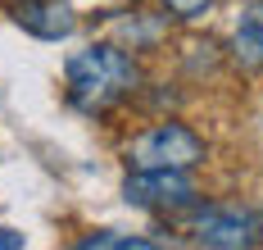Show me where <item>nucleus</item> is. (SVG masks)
I'll list each match as a JSON object with an SVG mask.
<instances>
[{"instance_id": "obj_2", "label": "nucleus", "mask_w": 263, "mask_h": 250, "mask_svg": "<svg viewBox=\"0 0 263 250\" xmlns=\"http://www.w3.org/2000/svg\"><path fill=\"white\" fill-rule=\"evenodd\" d=\"M191 246L209 250H250L263 246V214L240 200H204L191 209Z\"/></svg>"}, {"instance_id": "obj_7", "label": "nucleus", "mask_w": 263, "mask_h": 250, "mask_svg": "<svg viewBox=\"0 0 263 250\" xmlns=\"http://www.w3.org/2000/svg\"><path fill=\"white\" fill-rule=\"evenodd\" d=\"M78 246L82 250H150L159 241H150V237H127V232H91V237H82Z\"/></svg>"}, {"instance_id": "obj_8", "label": "nucleus", "mask_w": 263, "mask_h": 250, "mask_svg": "<svg viewBox=\"0 0 263 250\" xmlns=\"http://www.w3.org/2000/svg\"><path fill=\"white\" fill-rule=\"evenodd\" d=\"M218 0H159V9L168 14V19H177V23H195V19H204Z\"/></svg>"}, {"instance_id": "obj_6", "label": "nucleus", "mask_w": 263, "mask_h": 250, "mask_svg": "<svg viewBox=\"0 0 263 250\" xmlns=\"http://www.w3.org/2000/svg\"><path fill=\"white\" fill-rule=\"evenodd\" d=\"M232 59L245 73H263V0H250L232 23Z\"/></svg>"}, {"instance_id": "obj_1", "label": "nucleus", "mask_w": 263, "mask_h": 250, "mask_svg": "<svg viewBox=\"0 0 263 250\" xmlns=\"http://www.w3.org/2000/svg\"><path fill=\"white\" fill-rule=\"evenodd\" d=\"M141 82H145L141 64L114 41H96L78 55H68L64 64V96L78 114H91V118L118 110L127 96L141 91Z\"/></svg>"}, {"instance_id": "obj_9", "label": "nucleus", "mask_w": 263, "mask_h": 250, "mask_svg": "<svg viewBox=\"0 0 263 250\" xmlns=\"http://www.w3.org/2000/svg\"><path fill=\"white\" fill-rule=\"evenodd\" d=\"M0 250H23V232H14V227H0Z\"/></svg>"}, {"instance_id": "obj_5", "label": "nucleus", "mask_w": 263, "mask_h": 250, "mask_svg": "<svg viewBox=\"0 0 263 250\" xmlns=\"http://www.w3.org/2000/svg\"><path fill=\"white\" fill-rule=\"evenodd\" d=\"M9 19L23 32L41 37V41H64V37H73V28H78L68 0H9Z\"/></svg>"}, {"instance_id": "obj_3", "label": "nucleus", "mask_w": 263, "mask_h": 250, "mask_svg": "<svg viewBox=\"0 0 263 250\" xmlns=\"http://www.w3.org/2000/svg\"><path fill=\"white\" fill-rule=\"evenodd\" d=\"M209 159V146L182 118H159L127 146V168H200Z\"/></svg>"}, {"instance_id": "obj_4", "label": "nucleus", "mask_w": 263, "mask_h": 250, "mask_svg": "<svg viewBox=\"0 0 263 250\" xmlns=\"http://www.w3.org/2000/svg\"><path fill=\"white\" fill-rule=\"evenodd\" d=\"M123 200L132 209L177 219L200 205V187H195L191 168H132L123 177Z\"/></svg>"}]
</instances>
